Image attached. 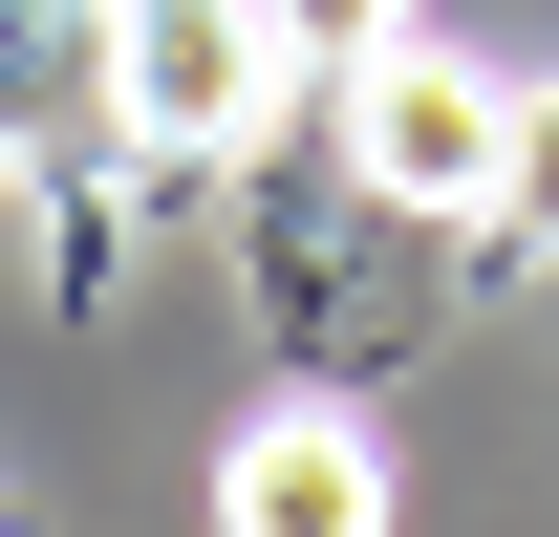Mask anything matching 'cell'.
<instances>
[{"instance_id":"5","label":"cell","mask_w":559,"mask_h":537,"mask_svg":"<svg viewBox=\"0 0 559 537\" xmlns=\"http://www.w3.org/2000/svg\"><path fill=\"white\" fill-rule=\"evenodd\" d=\"M259 22H280V65H366V44H388L409 0H259Z\"/></svg>"},{"instance_id":"3","label":"cell","mask_w":559,"mask_h":537,"mask_svg":"<svg viewBox=\"0 0 559 537\" xmlns=\"http://www.w3.org/2000/svg\"><path fill=\"white\" fill-rule=\"evenodd\" d=\"M215 516H237V537H366V516H388V430H345V408H259V430L215 452Z\"/></svg>"},{"instance_id":"1","label":"cell","mask_w":559,"mask_h":537,"mask_svg":"<svg viewBox=\"0 0 559 537\" xmlns=\"http://www.w3.org/2000/svg\"><path fill=\"white\" fill-rule=\"evenodd\" d=\"M108 130L151 172H237L280 130V22L259 0H108Z\"/></svg>"},{"instance_id":"4","label":"cell","mask_w":559,"mask_h":537,"mask_svg":"<svg viewBox=\"0 0 559 537\" xmlns=\"http://www.w3.org/2000/svg\"><path fill=\"white\" fill-rule=\"evenodd\" d=\"M495 259H559V86H516V151H495Z\"/></svg>"},{"instance_id":"2","label":"cell","mask_w":559,"mask_h":537,"mask_svg":"<svg viewBox=\"0 0 559 537\" xmlns=\"http://www.w3.org/2000/svg\"><path fill=\"white\" fill-rule=\"evenodd\" d=\"M495 151H516V86L474 65V44H366L345 65V194L366 215H495Z\"/></svg>"}]
</instances>
